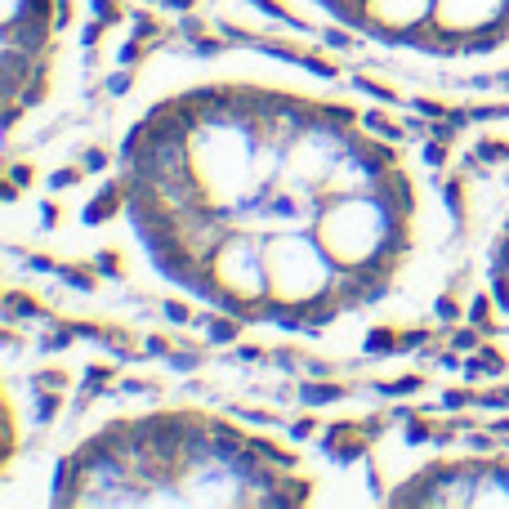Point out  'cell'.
Segmentation results:
<instances>
[{
    "label": "cell",
    "instance_id": "7a4b0ae2",
    "mask_svg": "<svg viewBox=\"0 0 509 509\" xmlns=\"http://www.w3.org/2000/svg\"><path fill=\"white\" fill-rule=\"evenodd\" d=\"M299 451L197 406H134L90 420L45 473L49 505H313Z\"/></svg>",
    "mask_w": 509,
    "mask_h": 509
},
{
    "label": "cell",
    "instance_id": "6da1fadb",
    "mask_svg": "<svg viewBox=\"0 0 509 509\" xmlns=\"http://www.w3.org/2000/svg\"><path fill=\"white\" fill-rule=\"evenodd\" d=\"M108 192L161 286L286 335L384 313L443 246L411 148L277 67H188L139 98Z\"/></svg>",
    "mask_w": 509,
    "mask_h": 509
},
{
    "label": "cell",
    "instance_id": "3957f363",
    "mask_svg": "<svg viewBox=\"0 0 509 509\" xmlns=\"http://www.w3.org/2000/svg\"><path fill=\"white\" fill-rule=\"evenodd\" d=\"M366 54L424 67L509 63V0H277Z\"/></svg>",
    "mask_w": 509,
    "mask_h": 509
},
{
    "label": "cell",
    "instance_id": "277c9868",
    "mask_svg": "<svg viewBox=\"0 0 509 509\" xmlns=\"http://www.w3.org/2000/svg\"><path fill=\"white\" fill-rule=\"evenodd\" d=\"M389 505H509V451H424L384 487Z\"/></svg>",
    "mask_w": 509,
    "mask_h": 509
},
{
    "label": "cell",
    "instance_id": "5b68a950",
    "mask_svg": "<svg viewBox=\"0 0 509 509\" xmlns=\"http://www.w3.org/2000/svg\"><path fill=\"white\" fill-rule=\"evenodd\" d=\"M54 0H5V103L9 130H19L23 108L36 103L54 67Z\"/></svg>",
    "mask_w": 509,
    "mask_h": 509
},
{
    "label": "cell",
    "instance_id": "8992f818",
    "mask_svg": "<svg viewBox=\"0 0 509 509\" xmlns=\"http://www.w3.org/2000/svg\"><path fill=\"white\" fill-rule=\"evenodd\" d=\"M483 277H487L491 309H496L500 327L509 331V197L500 201L496 219H491V232L483 242Z\"/></svg>",
    "mask_w": 509,
    "mask_h": 509
}]
</instances>
